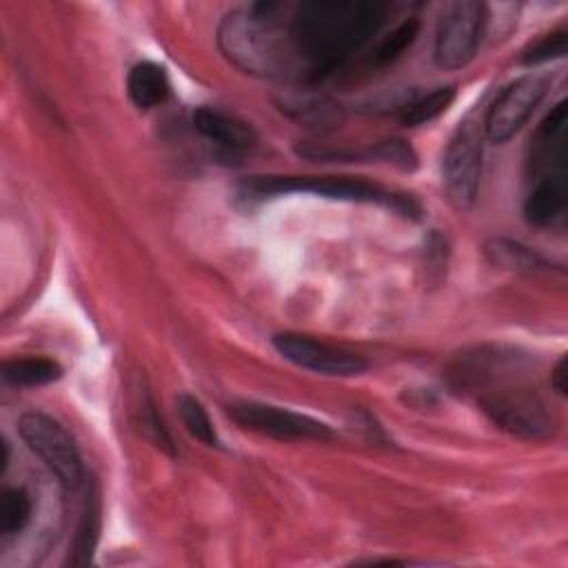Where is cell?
I'll list each match as a JSON object with an SVG mask.
<instances>
[{
    "label": "cell",
    "instance_id": "1",
    "mask_svg": "<svg viewBox=\"0 0 568 568\" xmlns=\"http://www.w3.org/2000/svg\"><path fill=\"white\" fill-rule=\"evenodd\" d=\"M386 13V2L371 0H308L297 4L286 22L297 75L317 80L333 73L377 33Z\"/></svg>",
    "mask_w": 568,
    "mask_h": 568
},
{
    "label": "cell",
    "instance_id": "2",
    "mask_svg": "<svg viewBox=\"0 0 568 568\" xmlns=\"http://www.w3.org/2000/svg\"><path fill=\"white\" fill-rule=\"evenodd\" d=\"M277 9L275 2H260L224 16L217 31L220 49L244 73L260 78L297 75L286 22L275 18Z\"/></svg>",
    "mask_w": 568,
    "mask_h": 568
},
{
    "label": "cell",
    "instance_id": "3",
    "mask_svg": "<svg viewBox=\"0 0 568 568\" xmlns=\"http://www.w3.org/2000/svg\"><path fill=\"white\" fill-rule=\"evenodd\" d=\"M311 193L326 200L364 202L386 206L404 217H419V206L404 193H393L379 184L346 178V175H253L237 186V195L246 202L288 195Z\"/></svg>",
    "mask_w": 568,
    "mask_h": 568
},
{
    "label": "cell",
    "instance_id": "4",
    "mask_svg": "<svg viewBox=\"0 0 568 568\" xmlns=\"http://www.w3.org/2000/svg\"><path fill=\"white\" fill-rule=\"evenodd\" d=\"M481 133L479 122L466 118L446 144L442 155V182L448 202L466 211L475 204L481 178Z\"/></svg>",
    "mask_w": 568,
    "mask_h": 568
},
{
    "label": "cell",
    "instance_id": "5",
    "mask_svg": "<svg viewBox=\"0 0 568 568\" xmlns=\"http://www.w3.org/2000/svg\"><path fill=\"white\" fill-rule=\"evenodd\" d=\"M18 430L24 444L42 459V464L64 488H75L82 481L80 450L60 422L44 413L31 410L20 415Z\"/></svg>",
    "mask_w": 568,
    "mask_h": 568
},
{
    "label": "cell",
    "instance_id": "6",
    "mask_svg": "<svg viewBox=\"0 0 568 568\" xmlns=\"http://www.w3.org/2000/svg\"><path fill=\"white\" fill-rule=\"evenodd\" d=\"M486 24V4L477 0H459L442 16L435 33V64L453 71L466 67L479 47Z\"/></svg>",
    "mask_w": 568,
    "mask_h": 568
},
{
    "label": "cell",
    "instance_id": "7",
    "mask_svg": "<svg viewBox=\"0 0 568 568\" xmlns=\"http://www.w3.org/2000/svg\"><path fill=\"white\" fill-rule=\"evenodd\" d=\"M229 417L244 430L275 437V439H313L328 442L335 437L328 424L273 404L262 402H231Z\"/></svg>",
    "mask_w": 568,
    "mask_h": 568
},
{
    "label": "cell",
    "instance_id": "8",
    "mask_svg": "<svg viewBox=\"0 0 568 568\" xmlns=\"http://www.w3.org/2000/svg\"><path fill=\"white\" fill-rule=\"evenodd\" d=\"M550 89L546 73H526L501 89L484 115V133L490 142L510 140L541 104Z\"/></svg>",
    "mask_w": 568,
    "mask_h": 568
},
{
    "label": "cell",
    "instance_id": "9",
    "mask_svg": "<svg viewBox=\"0 0 568 568\" xmlns=\"http://www.w3.org/2000/svg\"><path fill=\"white\" fill-rule=\"evenodd\" d=\"M481 410L504 430L524 439H544L555 428L546 402L530 388H508L479 399Z\"/></svg>",
    "mask_w": 568,
    "mask_h": 568
},
{
    "label": "cell",
    "instance_id": "10",
    "mask_svg": "<svg viewBox=\"0 0 568 568\" xmlns=\"http://www.w3.org/2000/svg\"><path fill=\"white\" fill-rule=\"evenodd\" d=\"M273 346L286 362L328 377H353L368 368L362 355L300 333H277Z\"/></svg>",
    "mask_w": 568,
    "mask_h": 568
},
{
    "label": "cell",
    "instance_id": "11",
    "mask_svg": "<svg viewBox=\"0 0 568 568\" xmlns=\"http://www.w3.org/2000/svg\"><path fill=\"white\" fill-rule=\"evenodd\" d=\"M193 126L222 158H242L255 144V131L246 122L211 106L193 111Z\"/></svg>",
    "mask_w": 568,
    "mask_h": 568
},
{
    "label": "cell",
    "instance_id": "12",
    "mask_svg": "<svg viewBox=\"0 0 568 568\" xmlns=\"http://www.w3.org/2000/svg\"><path fill=\"white\" fill-rule=\"evenodd\" d=\"M566 124H568V104L559 100L550 113L539 122L532 144H530V164L535 173L544 175H564L566 164Z\"/></svg>",
    "mask_w": 568,
    "mask_h": 568
},
{
    "label": "cell",
    "instance_id": "13",
    "mask_svg": "<svg viewBox=\"0 0 568 568\" xmlns=\"http://www.w3.org/2000/svg\"><path fill=\"white\" fill-rule=\"evenodd\" d=\"M566 211V173L541 175L524 200V217L537 229L557 224Z\"/></svg>",
    "mask_w": 568,
    "mask_h": 568
},
{
    "label": "cell",
    "instance_id": "14",
    "mask_svg": "<svg viewBox=\"0 0 568 568\" xmlns=\"http://www.w3.org/2000/svg\"><path fill=\"white\" fill-rule=\"evenodd\" d=\"M169 91H171V82L162 64L144 60L131 67L126 75V93L133 106L142 111L160 106L169 98Z\"/></svg>",
    "mask_w": 568,
    "mask_h": 568
},
{
    "label": "cell",
    "instance_id": "15",
    "mask_svg": "<svg viewBox=\"0 0 568 568\" xmlns=\"http://www.w3.org/2000/svg\"><path fill=\"white\" fill-rule=\"evenodd\" d=\"M100 515H102L100 493H98L95 484H91V488H87V495H84L80 521H78V528L73 535L71 552H69V561L73 566H87L91 561L98 537H100Z\"/></svg>",
    "mask_w": 568,
    "mask_h": 568
},
{
    "label": "cell",
    "instance_id": "16",
    "mask_svg": "<svg viewBox=\"0 0 568 568\" xmlns=\"http://www.w3.org/2000/svg\"><path fill=\"white\" fill-rule=\"evenodd\" d=\"M60 364L49 357H16L2 366V377L13 386H44L60 379Z\"/></svg>",
    "mask_w": 568,
    "mask_h": 568
},
{
    "label": "cell",
    "instance_id": "17",
    "mask_svg": "<svg viewBox=\"0 0 568 568\" xmlns=\"http://www.w3.org/2000/svg\"><path fill=\"white\" fill-rule=\"evenodd\" d=\"M484 251H486V257L499 268L532 273V271L546 266L541 255H537L532 248H528L519 242H513V240H504V237L490 240Z\"/></svg>",
    "mask_w": 568,
    "mask_h": 568
},
{
    "label": "cell",
    "instance_id": "18",
    "mask_svg": "<svg viewBox=\"0 0 568 568\" xmlns=\"http://www.w3.org/2000/svg\"><path fill=\"white\" fill-rule=\"evenodd\" d=\"M455 100V87L446 84V87H437L430 93L415 98L413 102L402 106V124L404 126H419V124H428L435 118H439Z\"/></svg>",
    "mask_w": 568,
    "mask_h": 568
},
{
    "label": "cell",
    "instance_id": "19",
    "mask_svg": "<svg viewBox=\"0 0 568 568\" xmlns=\"http://www.w3.org/2000/svg\"><path fill=\"white\" fill-rule=\"evenodd\" d=\"M178 413H180V419H182L184 428L189 430V435L195 437L200 444H204V446L220 444L215 426H213L206 408L202 406V402L195 395L180 393L178 395Z\"/></svg>",
    "mask_w": 568,
    "mask_h": 568
},
{
    "label": "cell",
    "instance_id": "20",
    "mask_svg": "<svg viewBox=\"0 0 568 568\" xmlns=\"http://www.w3.org/2000/svg\"><path fill=\"white\" fill-rule=\"evenodd\" d=\"M31 519V497L24 488H4L0 497V535L13 537Z\"/></svg>",
    "mask_w": 568,
    "mask_h": 568
},
{
    "label": "cell",
    "instance_id": "21",
    "mask_svg": "<svg viewBox=\"0 0 568 568\" xmlns=\"http://www.w3.org/2000/svg\"><path fill=\"white\" fill-rule=\"evenodd\" d=\"M419 36V22L417 20H404L402 24H397L384 40H379L377 49L371 55V62L375 67H386L390 62H395L397 58L404 55V51L417 40Z\"/></svg>",
    "mask_w": 568,
    "mask_h": 568
},
{
    "label": "cell",
    "instance_id": "22",
    "mask_svg": "<svg viewBox=\"0 0 568 568\" xmlns=\"http://www.w3.org/2000/svg\"><path fill=\"white\" fill-rule=\"evenodd\" d=\"M366 158L393 164L399 171H415V166H417L415 151L408 146V142H404L399 138H390V140L377 142L375 146H371L366 151Z\"/></svg>",
    "mask_w": 568,
    "mask_h": 568
},
{
    "label": "cell",
    "instance_id": "23",
    "mask_svg": "<svg viewBox=\"0 0 568 568\" xmlns=\"http://www.w3.org/2000/svg\"><path fill=\"white\" fill-rule=\"evenodd\" d=\"M566 42H568V38H566L564 29L546 33L544 38L532 42L528 49H524L521 62L532 67V64H541V62H550V60L564 58L566 55Z\"/></svg>",
    "mask_w": 568,
    "mask_h": 568
},
{
    "label": "cell",
    "instance_id": "24",
    "mask_svg": "<svg viewBox=\"0 0 568 568\" xmlns=\"http://www.w3.org/2000/svg\"><path fill=\"white\" fill-rule=\"evenodd\" d=\"M550 384H552V388H555L559 395H566V357H561V359L555 364V368H552V373H550Z\"/></svg>",
    "mask_w": 568,
    "mask_h": 568
},
{
    "label": "cell",
    "instance_id": "25",
    "mask_svg": "<svg viewBox=\"0 0 568 568\" xmlns=\"http://www.w3.org/2000/svg\"><path fill=\"white\" fill-rule=\"evenodd\" d=\"M0 446H2V453H0V473H4V468H7V464H9V444H7V439H2Z\"/></svg>",
    "mask_w": 568,
    "mask_h": 568
}]
</instances>
